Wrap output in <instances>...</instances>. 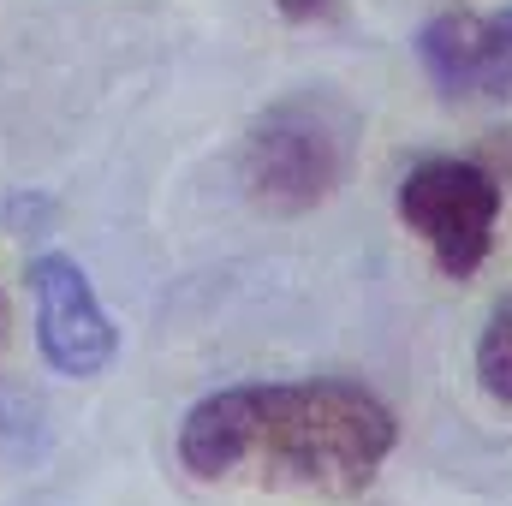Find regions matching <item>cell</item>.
<instances>
[{"label": "cell", "instance_id": "1", "mask_svg": "<svg viewBox=\"0 0 512 506\" xmlns=\"http://www.w3.org/2000/svg\"><path fill=\"white\" fill-rule=\"evenodd\" d=\"M399 447V417L376 387L346 376L233 381L179 423V465L197 483L274 495H364Z\"/></svg>", "mask_w": 512, "mask_h": 506}, {"label": "cell", "instance_id": "2", "mask_svg": "<svg viewBox=\"0 0 512 506\" xmlns=\"http://www.w3.org/2000/svg\"><path fill=\"white\" fill-rule=\"evenodd\" d=\"M352 131H358L352 114L322 90H304V96L262 108L245 131V149H239L245 197L262 215L322 209L352 173Z\"/></svg>", "mask_w": 512, "mask_h": 506}, {"label": "cell", "instance_id": "3", "mask_svg": "<svg viewBox=\"0 0 512 506\" xmlns=\"http://www.w3.org/2000/svg\"><path fill=\"white\" fill-rule=\"evenodd\" d=\"M393 209H399L405 233L423 239V251L435 256V268L447 280H471L495 251L507 185L477 155H423L405 167Z\"/></svg>", "mask_w": 512, "mask_h": 506}, {"label": "cell", "instance_id": "4", "mask_svg": "<svg viewBox=\"0 0 512 506\" xmlns=\"http://www.w3.org/2000/svg\"><path fill=\"white\" fill-rule=\"evenodd\" d=\"M30 298H36V352L54 376L66 381H96L120 358V328L102 310V292L90 268L66 251H42L24 268Z\"/></svg>", "mask_w": 512, "mask_h": 506}, {"label": "cell", "instance_id": "5", "mask_svg": "<svg viewBox=\"0 0 512 506\" xmlns=\"http://www.w3.org/2000/svg\"><path fill=\"white\" fill-rule=\"evenodd\" d=\"M411 54L423 66L429 90L453 108L512 102V6H501V12L447 6L417 24Z\"/></svg>", "mask_w": 512, "mask_h": 506}, {"label": "cell", "instance_id": "6", "mask_svg": "<svg viewBox=\"0 0 512 506\" xmlns=\"http://www.w3.org/2000/svg\"><path fill=\"white\" fill-rule=\"evenodd\" d=\"M477 387L495 405H512V298L489 316V328L477 334Z\"/></svg>", "mask_w": 512, "mask_h": 506}, {"label": "cell", "instance_id": "7", "mask_svg": "<svg viewBox=\"0 0 512 506\" xmlns=\"http://www.w3.org/2000/svg\"><path fill=\"white\" fill-rule=\"evenodd\" d=\"M274 12H280L286 24H322V18L340 12V0H274Z\"/></svg>", "mask_w": 512, "mask_h": 506}, {"label": "cell", "instance_id": "8", "mask_svg": "<svg viewBox=\"0 0 512 506\" xmlns=\"http://www.w3.org/2000/svg\"><path fill=\"white\" fill-rule=\"evenodd\" d=\"M489 155H495L489 167L501 173V185H512V131H495V137H489Z\"/></svg>", "mask_w": 512, "mask_h": 506}, {"label": "cell", "instance_id": "9", "mask_svg": "<svg viewBox=\"0 0 512 506\" xmlns=\"http://www.w3.org/2000/svg\"><path fill=\"white\" fill-rule=\"evenodd\" d=\"M0 340H6V298H0Z\"/></svg>", "mask_w": 512, "mask_h": 506}]
</instances>
